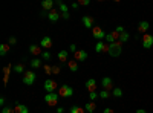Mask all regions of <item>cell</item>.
<instances>
[{
	"instance_id": "cell-35",
	"label": "cell",
	"mask_w": 153,
	"mask_h": 113,
	"mask_svg": "<svg viewBox=\"0 0 153 113\" xmlns=\"http://www.w3.org/2000/svg\"><path fill=\"white\" fill-rule=\"evenodd\" d=\"M9 72H11V64H9V66H5V81L8 80V75H9Z\"/></svg>"
},
{
	"instance_id": "cell-40",
	"label": "cell",
	"mask_w": 153,
	"mask_h": 113,
	"mask_svg": "<svg viewBox=\"0 0 153 113\" xmlns=\"http://www.w3.org/2000/svg\"><path fill=\"white\" fill-rule=\"evenodd\" d=\"M69 49H71V52H74V54H75L76 51H78V49H76V46H75V44H71V47H69Z\"/></svg>"
},
{
	"instance_id": "cell-22",
	"label": "cell",
	"mask_w": 153,
	"mask_h": 113,
	"mask_svg": "<svg viewBox=\"0 0 153 113\" xmlns=\"http://www.w3.org/2000/svg\"><path fill=\"white\" fill-rule=\"evenodd\" d=\"M84 110H86L87 113H94V112L97 110V104L92 103V101H91V103H87V104L84 106Z\"/></svg>"
},
{
	"instance_id": "cell-14",
	"label": "cell",
	"mask_w": 153,
	"mask_h": 113,
	"mask_svg": "<svg viewBox=\"0 0 153 113\" xmlns=\"http://www.w3.org/2000/svg\"><path fill=\"white\" fill-rule=\"evenodd\" d=\"M60 17H61V12H60L58 9H52L51 12H48V18H49L51 21H57Z\"/></svg>"
},
{
	"instance_id": "cell-10",
	"label": "cell",
	"mask_w": 153,
	"mask_h": 113,
	"mask_svg": "<svg viewBox=\"0 0 153 113\" xmlns=\"http://www.w3.org/2000/svg\"><path fill=\"white\" fill-rule=\"evenodd\" d=\"M95 52H98V54H103V52L109 54V44L106 41H98L95 44Z\"/></svg>"
},
{
	"instance_id": "cell-1",
	"label": "cell",
	"mask_w": 153,
	"mask_h": 113,
	"mask_svg": "<svg viewBox=\"0 0 153 113\" xmlns=\"http://www.w3.org/2000/svg\"><path fill=\"white\" fill-rule=\"evenodd\" d=\"M123 52V43L121 41H115L109 44V55L110 57H120Z\"/></svg>"
},
{
	"instance_id": "cell-34",
	"label": "cell",
	"mask_w": 153,
	"mask_h": 113,
	"mask_svg": "<svg viewBox=\"0 0 153 113\" xmlns=\"http://www.w3.org/2000/svg\"><path fill=\"white\" fill-rule=\"evenodd\" d=\"M42 58H43L45 61H49V60H51V54H49L48 51H45V52L42 54Z\"/></svg>"
},
{
	"instance_id": "cell-7",
	"label": "cell",
	"mask_w": 153,
	"mask_h": 113,
	"mask_svg": "<svg viewBox=\"0 0 153 113\" xmlns=\"http://www.w3.org/2000/svg\"><path fill=\"white\" fill-rule=\"evenodd\" d=\"M81 23L84 24V28H87V29H94V28L97 26V24H95V20H94L92 16H83Z\"/></svg>"
},
{
	"instance_id": "cell-42",
	"label": "cell",
	"mask_w": 153,
	"mask_h": 113,
	"mask_svg": "<svg viewBox=\"0 0 153 113\" xmlns=\"http://www.w3.org/2000/svg\"><path fill=\"white\" fill-rule=\"evenodd\" d=\"M71 6H72L74 9H76V8H78V6H80V3H78V2H76V3H72Z\"/></svg>"
},
{
	"instance_id": "cell-18",
	"label": "cell",
	"mask_w": 153,
	"mask_h": 113,
	"mask_svg": "<svg viewBox=\"0 0 153 113\" xmlns=\"http://www.w3.org/2000/svg\"><path fill=\"white\" fill-rule=\"evenodd\" d=\"M14 110H16V113H29V109L25 104H20V103H16Z\"/></svg>"
},
{
	"instance_id": "cell-6",
	"label": "cell",
	"mask_w": 153,
	"mask_h": 113,
	"mask_svg": "<svg viewBox=\"0 0 153 113\" xmlns=\"http://www.w3.org/2000/svg\"><path fill=\"white\" fill-rule=\"evenodd\" d=\"M92 35L95 37L97 40H100V41H103V40H106V32H104V29L103 28H100V26H95L94 29H92Z\"/></svg>"
},
{
	"instance_id": "cell-5",
	"label": "cell",
	"mask_w": 153,
	"mask_h": 113,
	"mask_svg": "<svg viewBox=\"0 0 153 113\" xmlns=\"http://www.w3.org/2000/svg\"><path fill=\"white\" fill-rule=\"evenodd\" d=\"M43 87H45L46 93H54V92L58 90V83L54 81V80H46L45 84H43Z\"/></svg>"
},
{
	"instance_id": "cell-2",
	"label": "cell",
	"mask_w": 153,
	"mask_h": 113,
	"mask_svg": "<svg viewBox=\"0 0 153 113\" xmlns=\"http://www.w3.org/2000/svg\"><path fill=\"white\" fill-rule=\"evenodd\" d=\"M60 95H58V92H54V93H46L45 95V103L48 104V106H51V107H54V106H57L58 104V98Z\"/></svg>"
},
{
	"instance_id": "cell-12",
	"label": "cell",
	"mask_w": 153,
	"mask_h": 113,
	"mask_svg": "<svg viewBox=\"0 0 153 113\" xmlns=\"http://www.w3.org/2000/svg\"><path fill=\"white\" fill-rule=\"evenodd\" d=\"M86 89H87V92L89 93H92V92H97V81H95V78H89L87 81H86Z\"/></svg>"
},
{
	"instance_id": "cell-39",
	"label": "cell",
	"mask_w": 153,
	"mask_h": 113,
	"mask_svg": "<svg viewBox=\"0 0 153 113\" xmlns=\"http://www.w3.org/2000/svg\"><path fill=\"white\" fill-rule=\"evenodd\" d=\"M103 113H115V112H113V109H110V107H106V109L103 110Z\"/></svg>"
},
{
	"instance_id": "cell-31",
	"label": "cell",
	"mask_w": 153,
	"mask_h": 113,
	"mask_svg": "<svg viewBox=\"0 0 153 113\" xmlns=\"http://www.w3.org/2000/svg\"><path fill=\"white\" fill-rule=\"evenodd\" d=\"M89 98H91V101H92V103H95V99H98V98H100V93L92 92V93H89Z\"/></svg>"
},
{
	"instance_id": "cell-26",
	"label": "cell",
	"mask_w": 153,
	"mask_h": 113,
	"mask_svg": "<svg viewBox=\"0 0 153 113\" xmlns=\"http://www.w3.org/2000/svg\"><path fill=\"white\" fill-rule=\"evenodd\" d=\"M71 113H86V110L83 107H78V106H72L71 107Z\"/></svg>"
},
{
	"instance_id": "cell-36",
	"label": "cell",
	"mask_w": 153,
	"mask_h": 113,
	"mask_svg": "<svg viewBox=\"0 0 153 113\" xmlns=\"http://www.w3.org/2000/svg\"><path fill=\"white\" fill-rule=\"evenodd\" d=\"M17 43V40H16V37H9V41H8V44L11 46V44H16Z\"/></svg>"
},
{
	"instance_id": "cell-3",
	"label": "cell",
	"mask_w": 153,
	"mask_h": 113,
	"mask_svg": "<svg viewBox=\"0 0 153 113\" xmlns=\"http://www.w3.org/2000/svg\"><path fill=\"white\" fill-rule=\"evenodd\" d=\"M37 80V75H35V72L34 70H26L23 73V78H22V81H23V84H26V86H31V84H34V81Z\"/></svg>"
},
{
	"instance_id": "cell-29",
	"label": "cell",
	"mask_w": 153,
	"mask_h": 113,
	"mask_svg": "<svg viewBox=\"0 0 153 113\" xmlns=\"http://www.w3.org/2000/svg\"><path fill=\"white\" fill-rule=\"evenodd\" d=\"M112 96V93L109 92V90H101L100 92V98H103V99H107V98H110Z\"/></svg>"
},
{
	"instance_id": "cell-16",
	"label": "cell",
	"mask_w": 153,
	"mask_h": 113,
	"mask_svg": "<svg viewBox=\"0 0 153 113\" xmlns=\"http://www.w3.org/2000/svg\"><path fill=\"white\" fill-rule=\"evenodd\" d=\"M42 8H43V11L51 12L54 9V0H43V2H42Z\"/></svg>"
},
{
	"instance_id": "cell-13",
	"label": "cell",
	"mask_w": 153,
	"mask_h": 113,
	"mask_svg": "<svg viewBox=\"0 0 153 113\" xmlns=\"http://www.w3.org/2000/svg\"><path fill=\"white\" fill-rule=\"evenodd\" d=\"M86 58H87V52L83 51V49H78V51L74 54V60L75 61H84Z\"/></svg>"
},
{
	"instance_id": "cell-41",
	"label": "cell",
	"mask_w": 153,
	"mask_h": 113,
	"mask_svg": "<svg viewBox=\"0 0 153 113\" xmlns=\"http://www.w3.org/2000/svg\"><path fill=\"white\" fill-rule=\"evenodd\" d=\"M135 113H147V110H144V109H138Z\"/></svg>"
},
{
	"instance_id": "cell-32",
	"label": "cell",
	"mask_w": 153,
	"mask_h": 113,
	"mask_svg": "<svg viewBox=\"0 0 153 113\" xmlns=\"http://www.w3.org/2000/svg\"><path fill=\"white\" fill-rule=\"evenodd\" d=\"M61 72V67L58 66V64H55V66H52V75H58Z\"/></svg>"
},
{
	"instance_id": "cell-9",
	"label": "cell",
	"mask_w": 153,
	"mask_h": 113,
	"mask_svg": "<svg viewBox=\"0 0 153 113\" xmlns=\"http://www.w3.org/2000/svg\"><path fill=\"white\" fill-rule=\"evenodd\" d=\"M141 43H143L144 49H150V47L153 46V35H150V34H144V35L141 37Z\"/></svg>"
},
{
	"instance_id": "cell-25",
	"label": "cell",
	"mask_w": 153,
	"mask_h": 113,
	"mask_svg": "<svg viewBox=\"0 0 153 113\" xmlns=\"http://www.w3.org/2000/svg\"><path fill=\"white\" fill-rule=\"evenodd\" d=\"M112 96L113 98H121L123 96V90L120 89V87H115V89L112 90Z\"/></svg>"
},
{
	"instance_id": "cell-20",
	"label": "cell",
	"mask_w": 153,
	"mask_h": 113,
	"mask_svg": "<svg viewBox=\"0 0 153 113\" xmlns=\"http://www.w3.org/2000/svg\"><path fill=\"white\" fill-rule=\"evenodd\" d=\"M57 5H58V11L61 12V14H66V12H69V8H68V5H66L65 2H61V0H58Z\"/></svg>"
},
{
	"instance_id": "cell-11",
	"label": "cell",
	"mask_w": 153,
	"mask_h": 113,
	"mask_svg": "<svg viewBox=\"0 0 153 113\" xmlns=\"http://www.w3.org/2000/svg\"><path fill=\"white\" fill-rule=\"evenodd\" d=\"M29 54L34 55V57L37 58L38 55H42V54H43V49H42L40 44H31V46H29Z\"/></svg>"
},
{
	"instance_id": "cell-17",
	"label": "cell",
	"mask_w": 153,
	"mask_h": 113,
	"mask_svg": "<svg viewBox=\"0 0 153 113\" xmlns=\"http://www.w3.org/2000/svg\"><path fill=\"white\" fill-rule=\"evenodd\" d=\"M149 28H150V24H149V21H139V24H138V32H141L143 35L144 34H147V31H149Z\"/></svg>"
},
{
	"instance_id": "cell-15",
	"label": "cell",
	"mask_w": 153,
	"mask_h": 113,
	"mask_svg": "<svg viewBox=\"0 0 153 113\" xmlns=\"http://www.w3.org/2000/svg\"><path fill=\"white\" fill-rule=\"evenodd\" d=\"M40 46H42V49H51L52 47V38L51 37H43L40 41Z\"/></svg>"
},
{
	"instance_id": "cell-8",
	"label": "cell",
	"mask_w": 153,
	"mask_h": 113,
	"mask_svg": "<svg viewBox=\"0 0 153 113\" xmlns=\"http://www.w3.org/2000/svg\"><path fill=\"white\" fill-rule=\"evenodd\" d=\"M101 87H103V90H113L115 87H113V81L110 77H104L103 80H101Z\"/></svg>"
},
{
	"instance_id": "cell-24",
	"label": "cell",
	"mask_w": 153,
	"mask_h": 113,
	"mask_svg": "<svg viewBox=\"0 0 153 113\" xmlns=\"http://www.w3.org/2000/svg\"><path fill=\"white\" fill-rule=\"evenodd\" d=\"M9 49H11V46H9V44H2V46H0V55L5 57V55L9 52Z\"/></svg>"
},
{
	"instance_id": "cell-21",
	"label": "cell",
	"mask_w": 153,
	"mask_h": 113,
	"mask_svg": "<svg viewBox=\"0 0 153 113\" xmlns=\"http://www.w3.org/2000/svg\"><path fill=\"white\" fill-rule=\"evenodd\" d=\"M68 67H69L71 72H76V70H78V61L69 60V61H68Z\"/></svg>"
},
{
	"instance_id": "cell-27",
	"label": "cell",
	"mask_w": 153,
	"mask_h": 113,
	"mask_svg": "<svg viewBox=\"0 0 153 113\" xmlns=\"http://www.w3.org/2000/svg\"><path fill=\"white\" fill-rule=\"evenodd\" d=\"M14 70H16L17 73H25V72H26V70H25V64H23V63H20V64H16V66H14Z\"/></svg>"
},
{
	"instance_id": "cell-37",
	"label": "cell",
	"mask_w": 153,
	"mask_h": 113,
	"mask_svg": "<svg viewBox=\"0 0 153 113\" xmlns=\"http://www.w3.org/2000/svg\"><path fill=\"white\" fill-rule=\"evenodd\" d=\"M78 3H80V6H87L89 3H91V2H89V0H80Z\"/></svg>"
},
{
	"instance_id": "cell-38",
	"label": "cell",
	"mask_w": 153,
	"mask_h": 113,
	"mask_svg": "<svg viewBox=\"0 0 153 113\" xmlns=\"http://www.w3.org/2000/svg\"><path fill=\"white\" fill-rule=\"evenodd\" d=\"M115 31H117V32H118V34H120V35H121V34H123V32H126V31H124V28H123V26H118V28H117V29H115Z\"/></svg>"
},
{
	"instance_id": "cell-43",
	"label": "cell",
	"mask_w": 153,
	"mask_h": 113,
	"mask_svg": "<svg viewBox=\"0 0 153 113\" xmlns=\"http://www.w3.org/2000/svg\"><path fill=\"white\" fill-rule=\"evenodd\" d=\"M63 112H65V109H63V107H58L57 109V113H63Z\"/></svg>"
},
{
	"instance_id": "cell-19",
	"label": "cell",
	"mask_w": 153,
	"mask_h": 113,
	"mask_svg": "<svg viewBox=\"0 0 153 113\" xmlns=\"http://www.w3.org/2000/svg\"><path fill=\"white\" fill-rule=\"evenodd\" d=\"M69 58V52L68 51H60L58 52V63H66V64H68V60Z\"/></svg>"
},
{
	"instance_id": "cell-28",
	"label": "cell",
	"mask_w": 153,
	"mask_h": 113,
	"mask_svg": "<svg viewBox=\"0 0 153 113\" xmlns=\"http://www.w3.org/2000/svg\"><path fill=\"white\" fill-rule=\"evenodd\" d=\"M130 38V35H129V32H123L121 35H120V40L118 41H121V43H126L127 40Z\"/></svg>"
},
{
	"instance_id": "cell-23",
	"label": "cell",
	"mask_w": 153,
	"mask_h": 113,
	"mask_svg": "<svg viewBox=\"0 0 153 113\" xmlns=\"http://www.w3.org/2000/svg\"><path fill=\"white\" fill-rule=\"evenodd\" d=\"M31 66H32L34 69H38V67H42V66H43V64H42V60L38 58V57H37V58H32V61H31Z\"/></svg>"
},
{
	"instance_id": "cell-4",
	"label": "cell",
	"mask_w": 153,
	"mask_h": 113,
	"mask_svg": "<svg viewBox=\"0 0 153 113\" xmlns=\"http://www.w3.org/2000/svg\"><path fill=\"white\" fill-rule=\"evenodd\" d=\"M58 95H60V98H71L74 95V89L71 86H68V84L60 86L58 87Z\"/></svg>"
},
{
	"instance_id": "cell-30",
	"label": "cell",
	"mask_w": 153,
	"mask_h": 113,
	"mask_svg": "<svg viewBox=\"0 0 153 113\" xmlns=\"http://www.w3.org/2000/svg\"><path fill=\"white\" fill-rule=\"evenodd\" d=\"M43 69H45V73H46V75H52V66L45 64V66H43Z\"/></svg>"
},
{
	"instance_id": "cell-33",
	"label": "cell",
	"mask_w": 153,
	"mask_h": 113,
	"mask_svg": "<svg viewBox=\"0 0 153 113\" xmlns=\"http://www.w3.org/2000/svg\"><path fill=\"white\" fill-rule=\"evenodd\" d=\"M2 113H16V110H14V107H3Z\"/></svg>"
}]
</instances>
